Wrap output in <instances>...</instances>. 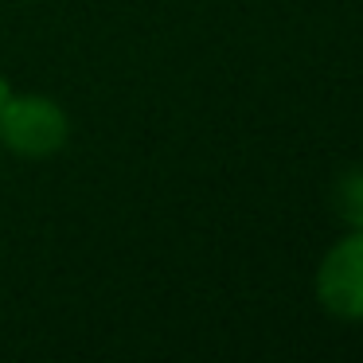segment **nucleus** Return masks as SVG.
Masks as SVG:
<instances>
[{"label":"nucleus","mask_w":363,"mask_h":363,"mask_svg":"<svg viewBox=\"0 0 363 363\" xmlns=\"http://www.w3.org/2000/svg\"><path fill=\"white\" fill-rule=\"evenodd\" d=\"M71 141V113L48 94H16L0 106V145L24 160H48Z\"/></svg>","instance_id":"1"},{"label":"nucleus","mask_w":363,"mask_h":363,"mask_svg":"<svg viewBox=\"0 0 363 363\" xmlns=\"http://www.w3.org/2000/svg\"><path fill=\"white\" fill-rule=\"evenodd\" d=\"M316 301L336 320H363V227L347 230L344 238L328 246V254L316 266Z\"/></svg>","instance_id":"2"},{"label":"nucleus","mask_w":363,"mask_h":363,"mask_svg":"<svg viewBox=\"0 0 363 363\" xmlns=\"http://www.w3.org/2000/svg\"><path fill=\"white\" fill-rule=\"evenodd\" d=\"M332 207H336V219L347 230L363 227V168L340 172L336 188H332Z\"/></svg>","instance_id":"3"},{"label":"nucleus","mask_w":363,"mask_h":363,"mask_svg":"<svg viewBox=\"0 0 363 363\" xmlns=\"http://www.w3.org/2000/svg\"><path fill=\"white\" fill-rule=\"evenodd\" d=\"M9 98H12V86H9V79H4V74H0V106L9 102Z\"/></svg>","instance_id":"4"}]
</instances>
